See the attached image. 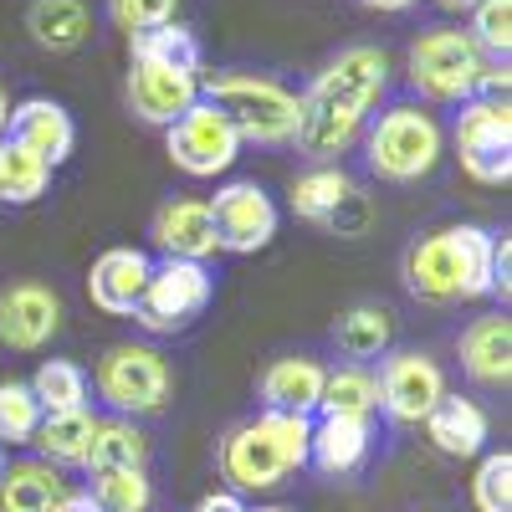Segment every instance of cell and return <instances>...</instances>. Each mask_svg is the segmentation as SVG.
I'll use <instances>...</instances> for the list:
<instances>
[{
    "mask_svg": "<svg viewBox=\"0 0 512 512\" xmlns=\"http://www.w3.org/2000/svg\"><path fill=\"white\" fill-rule=\"evenodd\" d=\"M451 144L461 169L477 185H507L512 180V108L492 98H466L451 118Z\"/></svg>",
    "mask_w": 512,
    "mask_h": 512,
    "instance_id": "8",
    "label": "cell"
},
{
    "mask_svg": "<svg viewBox=\"0 0 512 512\" xmlns=\"http://www.w3.org/2000/svg\"><path fill=\"white\" fill-rule=\"evenodd\" d=\"M6 134H11V144L31 149L36 159H47V164L57 169V164L72 159L77 123H72V113H67L62 103H52V98H26V103L11 108V128H6Z\"/></svg>",
    "mask_w": 512,
    "mask_h": 512,
    "instance_id": "18",
    "label": "cell"
},
{
    "mask_svg": "<svg viewBox=\"0 0 512 512\" xmlns=\"http://www.w3.org/2000/svg\"><path fill=\"white\" fill-rule=\"evenodd\" d=\"M52 512H103V507H98V502H93L88 492H67V497H62V502H57Z\"/></svg>",
    "mask_w": 512,
    "mask_h": 512,
    "instance_id": "38",
    "label": "cell"
},
{
    "mask_svg": "<svg viewBox=\"0 0 512 512\" xmlns=\"http://www.w3.org/2000/svg\"><path fill=\"white\" fill-rule=\"evenodd\" d=\"M128 62H164V67H180V72H200V41H195L190 26L169 21V26L128 36Z\"/></svg>",
    "mask_w": 512,
    "mask_h": 512,
    "instance_id": "29",
    "label": "cell"
},
{
    "mask_svg": "<svg viewBox=\"0 0 512 512\" xmlns=\"http://www.w3.org/2000/svg\"><path fill=\"white\" fill-rule=\"evenodd\" d=\"M492 256L497 236L482 226H446L415 236L400 256V277L420 303H466L492 292Z\"/></svg>",
    "mask_w": 512,
    "mask_h": 512,
    "instance_id": "2",
    "label": "cell"
},
{
    "mask_svg": "<svg viewBox=\"0 0 512 512\" xmlns=\"http://www.w3.org/2000/svg\"><path fill=\"white\" fill-rule=\"evenodd\" d=\"M379 410V384L364 364H344V369H328L323 379V400L318 415H349V420H369Z\"/></svg>",
    "mask_w": 512,
    "mask_h": 512,
    "instance_id": "28",
    "label": "cell"
},
{
    "mask_svg": "<svg viewBox=\"0 0 512 512\" xmlns=\"http://www.w3.org/2000/svg\"><path fill=\"white\" fill-rule=\"evenodd\" d=\"M446 154V128L436 113H425L420 103H395L384 108L369 134H364V159L384 185H415L425 180Z\"/></svg>",
    "mask_w": 512,
    "mask_h": 512,
    "instance_id": "5",
    "label": "cell"
},
{
    "mask_svg": "<svg viewBox=\"0 0 512 512\" xmlns=\"http://www.w3.org/2000/svg\"><path fill=\"white\" fill-rule=\"evenodd\" d=\"M441 6H446V11H477L482 0H441Z\"/></svg>",
    "mask_w": 512,
    "mask_h": 512,
    "instance_id": "41",
    "label": "cell"
},
{
    "mask_svg": "<svg viewBox=\"0 0 512 512\" xmlns=\"http://www.w3.org/2000/svg\"><path fill=\"white\" fill-rule=\"evenodd\" d=\"M180 11V0H108V21L128 36L139 31H154V26H169Z\"/></svg>",
    "mask_w": 512,
    "mask_h": 512,
    "instance_id": "36",
    "label": "cell"
},
{
    "mask_svg": "<svg viewBox=\"0 0 512 512\" xmlns=\"http://www.w3.org/2000/svg\"><path fill=\"white\" fill-rule=\"evenodd\" d=\"M323 379L328 369L308 354H287V359H272L256 379V400L262 410H277V415H318V400H323Z\"/></svg>",
    "mask_w": 512,
    "mask_h": 512,
    "instance_id": "17",
    "label": "cell"
},
{
    "mask_svg": "<svg viewBox=\"0 0 512 512\" xmlns=\"http://www.w3.org/2000/svg\"><path fill=\"white\" fill-rule=\"evenodd\" d=\"M149 236H154V246L169 256V262H210V256L221 251L216 221H210L205 200H164L154 210Z\"/></svg>",
    "mask_w": 512,
    "mask_h": 512,
    "instance_id": "16",
    "label": "cell"
},
{
    "mask_svg": "<svg viewBox=\"0 0 512 512\" xmlns=\"http://www.w3.org/2000/svg\"><path fill=\"white\" fill-rule=\"evenodd\" d=\"M93 431H98L93 410L41 415V425H36L31 446L41 451V461H52V466H82V456H88V446H93Z\"/></svg>",
    "mask_w": 512,
    "mask_h": 512,
    "instance_id": "27",
    "label": "cell"
},
{
    "mask_svg": "<svg viewBox=\"0 0 512 512\" xmlns=\"http://www.w3.org/2000/svg\"><path fill=\"white\" fill-rule=\"evenodd\" d=\"M379 410L400 420V425H420L425 415L436 410V400L446 395V374L431 354H420V349H400V354H384L379 374Z\"/></svg>",
    "mask_w": 512,
    "mask_h": 512,
    "instance_id": "11",
    "label": "cell"
},
{
    "mask_svg": "<svg viewBox=\"0 0 512 512\" xmlns=\"http://www.w3.org/2000/svg\"><path fill=\"white\" fill-rule=\"evenodd\" d=\"M472 502L477 512H512V456L492 451L477 466V482H472Z\"/></svg>",
    "mask_w": 512,
    "mask_h": 512,
    "instance_id": "35",
    "label": "cell"
},
{
    "mask_svg": "<svg viewBox=\"0 0 512 512\" xmlns=\"http://www.w3.org/2000/svg\"><path fill=\"white\" fill-rule=\"evenodd\" d=\"M31 395L41 405V415H62V410H88V374L72 359H47L31 379Z\"/></svg>",
    "mask_w": 512,
    "mask_h": 512,
    "instance_id": "31",
    "label": "cell"
},
{
    "mask_svg": "<svg viewBox=\"0 0 512 512\" xmlns=\"http://www.w3.org/2000/svg\"><path fill=\"white\" fill-rule=\"evenodd\" d=\"M333 344H338V354H344L349 364H364L369 369L374 359H384V354H390V344H395V313L379 308V303H359L349 313H338Z\"/></svg>",
    "mask_w": 512,
    "mask_h": 512,
    "instance_id": "23",
    "label": "cell"
},
{
    "mask_svg": "<svg viewBox=\"0 0 512 512\" xmlns=\"http://www.w3.org/2000/svg\"><path fill=\"white\" fill-rule=\"evenodd\" d=\"M374 446V425L349 420V415H323L308 436V466H318L323 477H354L364 456Z\"/></svg>",
    "mask_w": 512,
    "mask_h": 512,
    "instance_id": "20",
    "label": "cell"
},
{
    "mask_svg": "<svg viewBox=\"0 0 512 512\" xmlns=\"http://www.w3.org/2000/svg\"><path fill=\"white\" fill-rule=\"evenodd\" d=\"M359 6H369V11H410V6H420V0H359Z\"/></svg>",
    "mask_w": 512,
    "mask_h": 512,
    "instance_id": "39",
    "label": "cell"
},
{
    "mask_svg": "<svg viewBox=\"0 0 512 512\" xmlns=\"http://www.w3.org/2000/svg\"><path fill=\"white\" fill-rule=\"evenodd\" d=\"M195 512H251L236 492H210V497H200L195 502Z\"/></svg>",
    "mask_w": 512,
    "mask_h": 512,
    "instance_id": "37",
    "label": "cell"
},
{
    "mask_svg": "<svg viewBox=\"0 0 512 512\" xmlns=\"http://www.w3.org/2000/svg\"><path fill=\"white\" fill-rule=\"evenodd\" d=\"M164 139H169V159H175V169H185V175H195V180L226 175V169L236 164V154H241L236 128L226 123L221 108H210L205 98L190 103L175 123H169Z\"/></svg>",
    "mask_w": 512,
    "mask_h": 512,
    "instance_id": "10",
    "label": "cell"
},
{
    "mask_svg": "<svg viewBox=\"0 0 512 512\" xmlns=\"http://www.w3.org/2000/svg\"><path fill=\"white\" fill-rule=\"evenodd\" d=\"M384 88H390V57L369 41L328 57L323 72L308 82V93L297 98V154H308L313 164H333L344 149H354Z\"/></svg>",
    "mask_w": 512,
    "mask_h": 512,
    "instance_id": "1",
    "label": "cell"
},
{
    "mask_svg": "<svg viewBox=\"0 0 512 512\" xmlns=\"http://www.w3.org/2000/svg\"><path fill=\"white\" fill-rule=\"evenodd\" d=\"M487 57L472 41V31L461 26H431L410 41L405 52V72H410V88L425 103H451L461 108L466 98H477V77H482Z\"/></svg>",
    "mask_w": 512,
    "mask_h": 512,
    "instance_id": "6",
    "label": "cell"
},
{
    "mask_svg": "<svg viewBox=\"0 0 512 512\" xmlns=\"http://www.w3.org/2000/svg\"><path fill=\"white\" fill-rule=\"evenodd\" d=\"M67 497V482L52 461H11L0 472V512H52Z\"/></svg>",
    "mask_w": 512,
    "mask_h": 512,
    "instance_id": "25",
    "label": "cell"
},
{
    "mask_svg": "<svg viewBox=\"0 0 512 512\" xmlns=\"http://www.w3.org/2000/svg\"><path fill=\"white\" fill-rule=\"evenodd\" d=\"M6 128H11V98H6V88H0V139H6Z\"/></svg>",
    "mask_w": 512,
    "mask_h": 512,
    "instance_id": "40",
    "label": "cell"
},
{
    "mask_svg": "<svg viewBox=\"0 0 512 512\" xmlns=\"http://www.w3.org/2000/svg\"><path fill=\"white\" fill-rule=\"evenodd\" d=\"M88 497L103 512H149L154 482H149V472H93V492Z\"/></svg>",
    "mask_w": 512,
    "mask_h": 512,
    "instance_id": "33",
    "label": "cell"
},
{
    "mask_svg": "<svg viewBox=\"0 0 512 512\" xmlns=\"http://www.w3.org/2000/svg\"><path fill=\"white\" fill-rule=\"evenodd\" d=\"M308 436H313V420H308V415L262 410L256 420L236 425V431L221 441L216 466H221V477L231 482L236 497H246V492H272V487H282L292 472H303V466H308Z\"/></svg>",
    "mask_w": 512,
    "mask_h": 512,
    "instance_id": "3",
    "label": "cell"
},
{
    "mask_svg": "<svg viewBox=\"0 0 512 512\" xmlns=\"http://www.w3.org/2000/svg\"><path fill=\"white\" fill-rule=\"evenodd\" d=\"M210 292H216V282H210L205 262H169L164 256V262L149 272V287H144L139 308H134V323L144 333H180L205 313Z\"/></svg>",
    "mask_w": 512,
    "mask_h": 512,
    "instance_id": "9",
    "label": "cell"
},
{
    "mask_svg": "<svg viewBox=\"0 0 512 512\" xmlns=\"http://www.w3.org/2000/svg\"><path fill=\"white\" fill-rule=\"evenodd\" d=\"M62 328V297L41 282H11L0 287V344L16 354H36L52 344Z\"/></svg>",
    "mask_w": 512,
    "mask_h": 512,
    "instance_id": "14",
    "label": "cell"
},
{
    "mask_svg": "<svg viewBox=\"0 0 512 512\" xmlns=\"http://www.w3.org/2000/svg\"><path fill=\"white\" fill-rule=\"evenodd\" d=\"M82 466H88V477L93 472H144L149 466V436L134 420H98Z\"/></svg>",
    "mask_w": 512,
    "mask_h": 512,
    "instance_id": "26",
    "label": "cell"
},
{
    "mask_svg": "<svg viewBox=\"0 0 512 512\" xmlns=\"http://www.w3.org/2000/svg\"><path fill=\"white\" fill-rule=\"evenodd\" d=\"M256 512H287V507H256Z\"/></svg>",
    "mask_w": 512,
    "mask_h": 512,
    "instance_id": "42",
    "label": "cell"
},
{
    "mask_svg": "<svg viewBox=\"0 0 512 512\" xmlns=\"http://www.w3.org/2000/svg\"><path fill=\"white\" fill-rule=\"evenodd\" d=\"M98 395L118 415H154L175 395V374H169L164 354L149 344H113L98 359Z\"/></svg>",
    "mask_w": 512,
    "mask_h": 512,
    "instance_id": "7",
    "label": "cell"
},
{
    "mask_svg": "<svg viewBox=\"0 0 512 512\" xmlns=\"http://www.w3.org/2000/svg\"><path fill=\"white\" fill-rule=\"evenodd\" d=\"M0 472H6V451H0Z\"/></svg>",
    "mask_w": 512,
    "mask_h": 512,
    "instance_id": "43",
    "label": "cell"
},
{
    "mask_svg": "<svg viewBox=\"0 0 512 512\" xmlns=\"http://www.w3.org/2000/svg\"><path fill=\"white\" fill-rule=\"evenodd\" d=\"M472 41L482 47V57L507 62V52H512V0H482L472 11Z\"/></svg>",
    "mask_w": 512,
    "mask_h": 512,
    "instance_id": "34",
    "label": "cell"
},
{
    "mask_svg": "<svg viewBox=\"0 0 512 512\" xmlns=\"http://www.w3.org/2000/svg\"><path fill=\"white\" fill-rule=\"evenodd\" d=\"M354 205H359L354 180L333 164H313L308 175L292 180V216L308 221V226H338L344 210H354Z\"/></svg>",
    "mask_w": 512,
    "mask_h": 512,
    "instance_id": "21",
    "label": "cell"
},
{
    "mask_svg": "<svg viewBox=\"0 0 512 512\" xmlns=\"http://www.w3.org/2000/svg\"><path fill=\"white\" fill-rule=\"evenodd\" d=\"M420 425H425V436H431V446L446 451V456H477L487 446V415L461 395H441L436 410Z\"/></svg>",
    "mask_w": 512,
    "mask_h": 512,
    "instance_id": "24",
    "label": "cell"
},
{
    "mask_svg": "<svg viewBox=\"0 0 512 512\" xmlns=\"http://www.w3.org/2000/svg\"><path fill=\"white\" fill-rule=\"evenodd\" d=\"M123 103L139 123L169 128L190 103H200V72H180V67H164V62H128Z\"/></svg>",
    "mask_w": 512,
    "mask_h": 512,
    "instance_id": "12",
    "label": "cell"
},
{
    "mask_svg": "<svg viewBox=\"0 0 512 512\" xmlns=\"http://www.w3.org/2000/svg\"><path fill=\"white\" fill-rule=\"evenodd\" d=\"M47 185H52V164L47 159H36L31 149L0 139V200L6 205H31V200L47 195Z\"/></svg>",
    "mask_w": 512,
    "mask_h": 512,
    "instance_id": "30",
    "label": "cell"
},
{
    "mask_svg": "<svg viewBox=\"0 0 512 512\" xmlns=\"http://www.w3.org/2000/svg\"><path fill=\"white\" fill-rule=\"evenodd\" d=\"M200 98L226 113L241 144H262V149L292 144L297 93L287 82H277L267 72H216V77H200Z\"/></svg>",
    "mask_w": 512,
    "mask_h": 512,
    "instance_id": "4",
    "label": "cell"
},
{
    "mask_svg": "<svg viewBox=\"0 0 512 512\" xmlns=\"http://www.w3.org/2000/svg\"><path fill=\"white\" fill-rule=\"evenodd\" d=\"M26 31L41 52L52 57H67L77 52L82 41L93 36V11L82 0H31L26 6Z\"/></svg>",
    "mask_w": 512,
    "mask_h": 512,
    "instance_id": "22",
    "label": "cell"
},
{
    "mask_svg": "<svg viewBox=\"0 0 512 512\" xmlns=\"http://www.w3.org/2000/svg\"><path fill=\"white\" fill-rule=\"evenodd\" d=\"M461 369L482 390H507L512 384V323L502 313H487L461 333Z\"/></svg>",
    "mask_w": 512,
    "mask_h": 512,
    "instance_id": "19",
    "label": "cell"
},
{
    "mask_svg": "<svg viewBox=\"0 0 512 512\" xmlns=\"http://www.w3.org/2000/svg\"><path fill=\"white\" fill-rule=\"evenodd\" d=\"M36 425H41V405L31 395V384L26 379H6L0 384V446H31L36 436Z\"/></svg>",
    "mask_w": 512,
    "mask_h": 512,
    "instance_id": "32",
    "label": "cell"
},
{
    "mask_svg": "<svg viewBox=\"0 0 512 512\" xmlns=\"http://www.w3.org/2000/svg\"><path fill=\"white\" fill-rule=\"evenodd\" d=\"M210 221H216L221 251L251 256V251H262L277 236V205L256 180H236V185L216 190V200H210Z\"/></svg>",
    "mask_w": 512,
    "mask_h": 512,
    "instance_id": "13",
    "label": "cell"
},
{
    "mask_svg": "<svg viewBox=\"0 0 512 512\" xmlns=\"http://www.w3.org/2000/svg\"><path fill=\"white\" fill-rule=\"evenodd\" d=\"M149 272L154 262L139 251V246H113L103 251L93 272H88V297H93V308L108 313V318H134L139 308V297L149 287Z\"/></svg>",
    "mask_w": 512,
    "mask_h": 512,
    "instance_id": "15",
    "label": "cell"
}]
</instances>
